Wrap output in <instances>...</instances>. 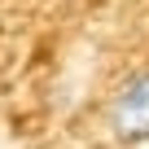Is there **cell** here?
<instances>
[{"instance_id":"6da1fadb","label":"cell","mask_w":149,"mask_h":149,"mask_svg":"<svg viewBox=\"0 0 149 149\" xmlns=\"http://www.w3.org/2000/svg\"><path fill=\"white\" fill-rule=\"evenodd\" d=\"M110 132L118 145H145L149 140V70H136L118 84L110 101Z\"/></svg>"}]
</instances>
